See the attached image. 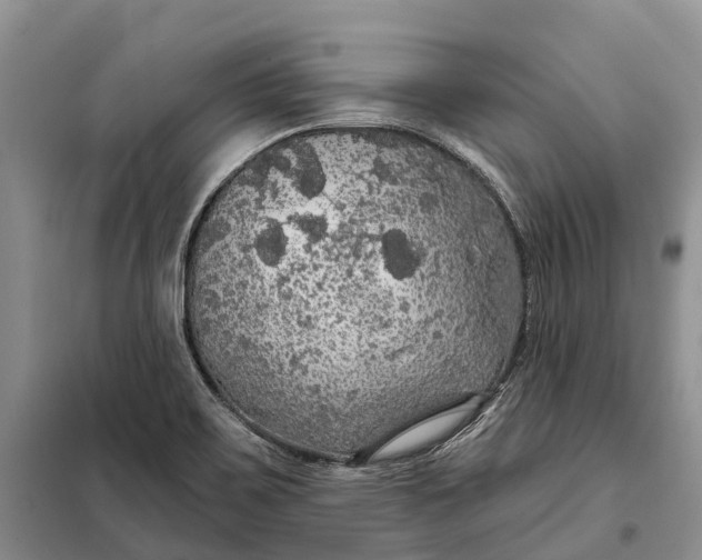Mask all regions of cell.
Wrapping results in <instances>:
<instances>
[{"mask_svg":"<svg viewBox=\"0 0 702 560\" xmlns=\"http://www.w3.org/2000/svg\"><path fill=\"white\" fill-rule=\"evenodd\" d=\"M529 284L492 184L401 128L301 131L209 198L182 323L204 383L275 448L361 446L452 406Z\"/></svg>","mask_w":702,"mask_h":560,"instance_id":"cell-1","label":"cell"}]
</instances>
